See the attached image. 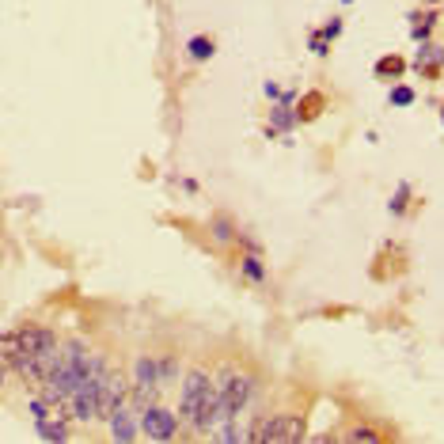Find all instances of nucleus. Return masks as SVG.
Returning a JSON list of instances; mask_svg holds the SVG:
<instances>
[{"mask_svg": "<svg viewBox=\"0 0 444 444\" xmlns=\"http://www.w3.org/2000/svg\"><path fill=\"white\" fill-rule=\"evenodd\" d=\"M213 387H217V395L224 399V406L232 410V414L247 410V403L254 399V376L251 372H239V369H220Z\"/></svg>", "mask_w": 444, "mask_h": 444, "instance_id": "f257e3e1", "label": "nucleus"}, {"mask_svg": "<svg viewBox=\"0 0 444 444\" xmlns=\"http://www.w3.org/2000/svg\"><path fill=\"white\" fill-rule=\"evenodd\" d=\"M304 437H308V426L300 414H270L254 429V440H262V444H296Z\"/></svg>", "mask_w": 444, "mask_h": 444, "instance_id": "f03ea898", "label": "nucleus"}, {"mask_svg": "<svg viewBox=\"0 0 444 444\" xmlns=\"http://www.w3.org/2000/svg\"><path fill=\"white\" fill-rule=\"evenodd\" d=\"M209 387H213V376H209L205 369H186L183 387H179V418L183 421H194L197 418V410H202Z\"/></svg>", "mask_w": 444, "mask_h": 444, "instance_id": "7ed1b4c3", "label": "nucleus"}, {"mask_svg": "<svg viewBox=\"0 0 444 444\" xmlns=\"http://www.w3.org/2000/svg\"><path fill=\"white\" fill-rule=\"evenodd\" d=\"M179 414L168 406H160V403H148L141 410V437H148V440H171V437H179Z\"/></svg>", "mask_w": 444, "mask_h": 444, "instance_id": "20e7f679", "label": "nucleus"}, {"mask_svg": "<svg viewBox=\"0 0 444 444\" xmlns=\"http://www.w3.org/2000/svg\"><path fill=\"white\" fill-rule=\"evenodd\" d=\"M107 421H110V437L121 440V444L141 437V418H137V406H129V399H126V403H118L114 410H110Z\"/></svg>", "mask_w": 444, "mask_h": 444, "instance_id": "39448f33", "label": "nucleus"}, {"mask_svg": "<svg viewBox=\"0 0 444 444\" xmlns=\"http://www.w3.org/2000/svg\"><path fill=\"white\" fill-rule=\"evenodd\" d=\"M414 69H418V76H426V80H437V76L444 72V46L421 42V50L414 58Z\"/></svg>", "mask_w": 444, "mask_h": 444, "instance_id": "423d86ee", "label": "nucleus"}, {"mask_svg": "<svg viewBox=\"0 0 444 444\" xmlns=\"http://www.w3.org/2000/svg\"><path fill=\"white\" fill-rule=\"evenodd\" d=\"M403 72H406V61L399 58V53H384V58L372 65V76H376V80H395V84H399V80H403Z\"/></svg>", "mask_w": 444, "mask_h": 444, "instance_id": "0eeeda50", "label": "nucleus"}, {"mask_svg": "<svg viewBox=\"0 0 444 444\" xmlns=\"http://www.w3.org/2000/svg\"><path fill=\"white\" fill-rule=\"evenodd\" d=\"M410 35H414V42H429L433 31H437V8H426V12H410Z\"/></svg>", "mask_w": 444, "mask_h": 444, "instance_id": "6e6552de", "label": "nucleus"}, {"mask_svg": "<svg viewBox=\"0 0 444 444\" xmlns=\"http://www.w3.org/2000/svg\"><path fill=\"white\" fill-rule=\"evenodd\" d=\"M327 107V99L319 95V92H312V95H304L300 103L293 107V114H296V126H304V121H315L319 118V110Z\"/></svg>", "mask_w": 444, "mask_h": 444, "instance_id": "1a4fd4ad", "label": "nucleus"}, {"mask_svg": "<svg viewBox=\"0 0 444 444\" xmlns=\"http://www.w3.org/2000/svg\"><path fill=\"white\" fill-rule=\"evenodd\" d=\"M293 126H296L293 103H285V99H277V107L270 110V137H274V133H288Z\"/></svg>", "mask_w": 444, "mask_h": 444, "instance_id": "9d476101", "label": "nucleus"}, {"mask_svg": "<svg viewBox=\"0 0 444 444\" xmlns=\"http://www.w3.org/2000/svg\"><path fill=\"white\" fill-rule=\"evenodd\" d=\"M239 274L247 277L251 285H262L266 281V266L259 259V251H243V259H239Z\"/></svg>", "mask_w": 444, "mask_h": 444, "instance_id": "9b49d317", "label": "nucleus"}, {"mask_svg": "<svg viewBox=\"0 0 444 444\" xmlns=\"http://www.w3.org/2000/svg\"><path fill=\"white\" fill-rule=\"evenodd\" d=\"M186 53H190V61H209L217 53V42L209 38V35H194V38H186Z\"/></svg>", "mask_w": 444, "mask_h": 444, "instance_id": "f8f14e48", "label": "nucleus"}, {"mask_svg": "<svg viewBox=\"0 0 444 444\" xmlns=\"http://www.w3.org/2000/svg\"><path fill=\"white\" fill-rule=\"evenodd\" d=\"M0 357H4L8 364H12L16 357H23V335L16 330H8V335H0Z\"/></svg>", "mask_w": 444, "mask_h": 444, "instance_id": "ddd939ff", "label": "nucleus"}, {"mask_svg": "<svg viewBox=\"0 0 444 444\" xmlns=\"http://www.w3.org/2000/svg\"><path fill=\"white\" fill-rule=\"evenodd\" d=\"M346 440H353V444H380V440H387V433L372 429V426H357V429L346 433Z\"/></svg>", "mask_w": 444, "mask_h": 444, "instance_id": "4468645a", "label": "nucleus"}, {"mask_svg": "<svg viewBox=\"0 0 444 444\" xmlns=\"http://www.w3.org/2000/svg\"><path fill=\"white\" fill-rule=\"evenodd\" d=\"M414 99H418L414 87H406V84H395L391 92H387V103H391V107H410Z\"/></svg>", "mask_w": 444, "mask_h": 444, "instance_id": "2eb2a0df", "label": "nucleus"}, {"mask_svg": "<svg viewBox=\"0 0 444 444\" xmlns=\"http://www.w3.org/2000/svg\"><path fill=\"white\" fill-rule=\"evenodd\" d=\"M213 236L228 243V239H236V236H239V232H236V224H232V220H228L224 213H220V217H213Z\"/></svg>", "mask_w": 444, "mask_h": 444, "instance_id": "dca6fc26", "label": "nucleus"}, {"mask_svg": "<svg viewBox=\"0 0 444 444\" xmlns=\"http://www.w3.org/2000/svg\"><path fill=\"white\" fill-rule=\"evenodd\" d=\"M160 361V376H163V384H171L175 376H179V357L175 353H163V357H156Z\"/></svg>", "mask_w": 444, "mask_h": 444, "instance_id": "f3484780", "label": "nucleus"}, {"mask_svg": "<svg viewBox=\"0 0 444 444\" xmlns=\"http://www.w3.org/2000/svg\"><path fill=\"white\" fill-rule=\"evenodd\" d=\"M410 202V183H403V186H399V190H395V197H391V205H387V209H391V213L399 217V213H406V205Z\"/></svg>", "mask_w": 444, "mask_h": 444, "instance_id": "a211bd4d", "label": "nucleus"}, {"mask_svg": "<svg viewBox=\"0 0 444 444\" xmlns=\"http://www.w3.org/2000/svg\"><path fill=\"white\" fill-rule=\"evenodd\" d=\"M319 38H323V42H335V38H342V19H327V27L319 31Z\"/></svg>", "mask_w": 444, "mask_h": 444, "instance_id": "6ab92c4d", "label": "nucleus"}, {"mask_svg": "<svg viewBox=\"0 0 444 444\" xmlns=\"http://www.w3.org/2000/svg\"><path fill=\"white\" fill-rule=\"evenodd\" d=\"M308 42H312V53H319V58H327L330 42H323V38H319V31H312V38H308Z\"/></svg>", "mask_w": 444, "mask_h": 444, "instance_id": "aec40b11", "label": "nucleus"}, {"mask_svg": "<svg viewBox=\"0 0 444 444\" xmlns=\"http://www.w3.org/2000/svg\"><path fill=\"white\" fill-rule=\"evenodd\" d=\"M437 4H444V0H426V8H437Z\"/></svg>", "mask_w": 444, "mask_h": 444, "instance_id": "412c9836", "label": "nucleus"}, {"mask_svg": "<svg viewBox=\"0 0 444 444\" xmlns=\"http://www.w3.org/2000/svg\"><path fill=\"white\" fill-rule=\"evenodd\" d=\"M0 387H4V364H0Z\"/></svg>", "mask_w": 444, "mask_h": 444, "instance_id": "4be33fe9", "label": "nucleus"}, {"mask_svg": "<svg viewBox=\"0 0 444 444\" xmlns=\"http://www.w3.org/2000/svg\"><path fill=\"white\" fill-rule=\"evenodd\" d=\"M440 126H444V107H440Z\"/></svg>", "mask_w": 444, "mask_h": 444, "instance_id": "5701e85b", "label": "nucleus"}, {"mask_svg": "<svg viewBox=\"0 0 444 444\" xmlns=\"http://www.w3.org/2000/svg\"><path fill=\"white\" fill-rule=\"evenodd\" d=\"M440 8H444V4H440Z\"/></svg>", "mask_w": 444, "mask_h": 444, "instance_id": "b1692460", "label": "nucleus"}]
</instances>
